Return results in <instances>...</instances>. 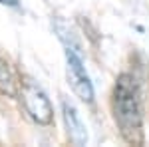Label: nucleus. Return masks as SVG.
<instances>
[{
	"label": "nucleus",
	"instance_id": "obj_2",
	"mask_svg": "<svg viewBox=\"0 0 149 147\" xmlns=\"http://www.w3.org/2000/svg\"><path fill=\"white\" fill-rule=\"evenodd\" d=\"M20 93H22V103L26 107V111H28V115L34 119L36 123H40V125L52 123L54 107L50 103V98L44 93V90L36 84L34 79H30V78L24 79Z\"/></svg>",
	"mask_w": 149,
	"mask_h": 147
},
{
	"label": "nucleus",
	"instance_id": "obj_4",
	"mask_svg": "<svg viewBox=\"0 0 149 147\" xmlns=\"http://www.w3.org/2000/svg\"><path fill=\"white\" fill-rule=\"evenodd\" d=\"M62 111H64V121L68 127L70 141L74 145H86L88 143V129H86V123L81 121L76 105L70 103L68 100H62Z\"/></svg>",
	"mask_w": 149,
	"mask_h": 147
},
{
	"label": "nucleus",
	"instance_id": "obj_1",
	"mask_svg": "<svg viewBox=\"0 0 149 147\" xmlns=\"http://www.w3.org/2000/svg\"><path fill=\"white\" fill-rule=\"evenodd\" d=\"M113 119L121 137L131 145L143 143V111H141V98L135 78L131 74H121L113 86Z\"/></svg>",
	"mask_w": 149,
	"mask_h": 147
},
{
	"label": "nucleus",
	"instance_id": "obj_6",
	"mask_svg": "<svg viewBox=\"0 0 149 147\" xmlns=\"http://www.w3.org/2000/svg\"><path fill=\"white\" fill-rule=\"evenodd\" d=\"M0 4H6V6H12V8H18V0H0Z\"/></svg>",
	"mask_w": 149,
	"mask_h": 147
},
{
	"label": "nucleus",
	"instance_id": "obj_3",
	"mask_svg": "<svg viewBox=\"0 0 149 147\" xmlns=\"http://www.w3.org/2000/svg\"><path fill=\"white\" fill-rule=\"evenodd\" d=\"M66 62H68V84L72 86L74 93L81 102L92 103L93 102V86L90 82V76L84 68V60L76 48H66Z\"/></svg>",
	"mask_w": 149,
	"mask_h": 147
},
{
	"label": "nucleus",
	"instance_id": "obj_5",
	"mask_svg": "<svg viewBox=\"0 0 149 147\" xmlns=\"http://www.w3.org/2000/svg\"><path fill=\"white\" fill-rule=\"evenodd\" d=\"M0 93L6 98L18 95V82L14 78V72L10 70V64L0 58Z\"/></svg>",
	"mask_w": 149,
	"mask_h": 147
}]
</instances>
